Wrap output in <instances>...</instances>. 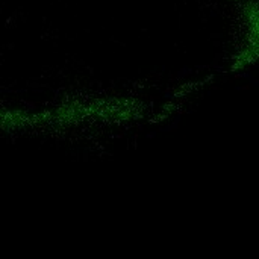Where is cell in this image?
<instances>
[{"label": "cell", "mask_w": 259, "mask_h": 259, "mask_svg": "<svg viewBox=\"0 0 259 259\" xmlns=\"http://www.w3.org/2000/svg\"><path fill=\"white\" fill-rule=\"evenodd\" d=\"M240 59L246 64H253L259 59V0L249 5L243 17Z\"/></svg>", "instance_id": "obj_1"}]
</instances>
